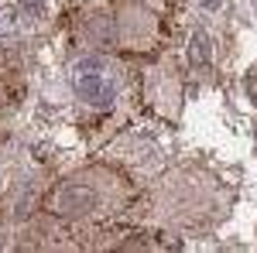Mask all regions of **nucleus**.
I'll use <instances>...</instances> for the list:
<instances>
[{"label": "nucleus", "instance_id": "1", "mask_svg": "<svg viewBox=\"0 0 257 253\" xmlns=\"http://www.w3.org/2000/svg\"><path fill=\"white\" fill-rule=\"evenodd\" d=\"M99 69H103V62H96V59L82 62L76 86H79V93H82L86 103H93V106H106V103L113 99V82L103 76Z\"/></svg>", "mask_w": 257, "mask_h": 253}]
</instances>
